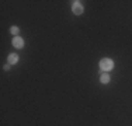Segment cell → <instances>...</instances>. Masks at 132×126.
Instances as JSON below:
<instances>
[{"label":"cell","mask_w":132,"mask_h":126,"mask_svg":"<svg viewBox=\"0 0 132 126\" xmlns=\"http://www.w3.org/2000/svg\"><path fill=\"white\" fill-rule=\"evenodd\" d=\"M112 67H114V62H112L111 59H108V58L101 59V62H100V69H101V70L108 71V70H111Z\"/></svg>","instance_id":"cell-1"},{"label":"cell","mask_w":132,"mask_h":126,"mask_svg":"<svg viewBox=\"0 0 132 126\" xmlns=\"http://www.w3.org/2000/svg\"><path fill=\"white\" fill-rule=\"evenodd\" d=\"M72 8H73V13L76 15H80L81 13H83V6H81L79 2H75V4H73V7H72Z\"/></svg>","instance_id":"cell-2"},{"label":"cell","mask_w":132,"mask_h":126,"mask_svg":"<svg viewBox=\"0 0 132 126\" xmlns=\"http://www.w3.org/2000/svg\"><path fill=\"white\" fill-rule=\"evenodd\" d=\"M13 45H14V48H23L24 46V41L21 39L20 37H14V39H13Z\"/></svg>","instance_id":"cell-3"},{"label":"cell","mask_w":132,"mask_h":126,"mask_svg":"<svg viewBox=\"0 0 132 126\" xmlns=\"http://www.w3.org/2000/svg\"><path fill=\"white\" fill-rule=\"evenodd\" d=\"M9 63H10V65H15V63L18 62V56L15 55V53H11V55H9Z\"/></svg>","instance_id":"cell-4"},{"label":"cell","mask_w":132,"mask_h":126,"mask_svg":"<svg viewBox=\"0 0 132 126\" xmlns=\"http://www.w3.org/2000/svg\"><path fill=\"white\" fill-rule=\"evenodd\" d=\"M100 80H101V83L107 84V83H110V76L107 74V73H103V74H101V77H100Z\"/></svg>","instance_id":"cell-5"},{"label":"cell","mask_w":132,"mask_h":126,"mask_svg":"<svg viewBox=\"0 0 132 126\" xmlns=\"http://www.w3.org/2000/svg\"><path fill=\"white\" fill-rule=\"evenodd\" d=\"M10 32L13 34V35H17V34H18V28H17V27H13V28L10 30Z\"/></svg>","instance_id":"cell-6"}]
</instances>
